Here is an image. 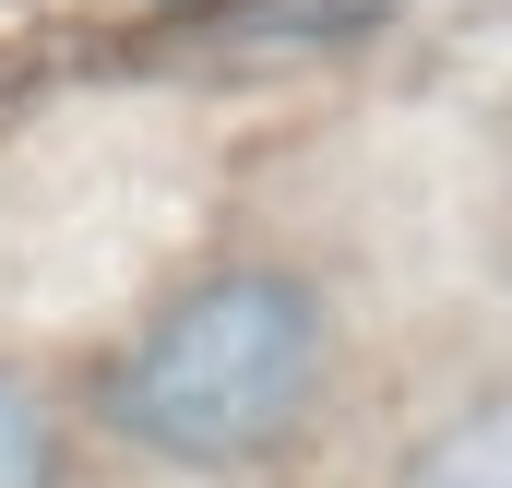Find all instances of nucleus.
Listing matches in <instances>:
<instances>
[{
    "label": "nucleus",
    "mask_w": 512,
    "mask_h": 488,
    "mask_svg": "<svg viewBox=\"0 0 512 488\" xmlns=\"http://www.w3.org/2000/svg\"><path fill=\"white\" fill-rule=\"evenodd\" d=\"M310 405H322V298L274 262H227L179 286L108 369V429L191 477L286 453Z\"/></svg>",
    "instance_id": "f257e3e1"
},
{
    "label": "nucleus",
    "mask_w": 512,
    "mask_h": 488,
    "mask_svg": "<svg viewBox=\"0 0 512 488\" xmlns=\"http://www.w3.org/2000/svg\"><path fill=\"white\" fill-rule=\"evenodd\" d=\"M405 488H512V393L465 405V417L405 465Z\"/></svg>",
    "instance_id": "f03ea898"
},
{
    "label": "nucleus",
    "mask_w": 512,
    "mask_h": 488,
    "mask_svg": "<svg viewBox=\"0 0 512 488\" xmlns=\"http://www.w3.org/2000/svg\"><path fill=\"white\" fill-rule=\"evenodd\" d=\"M0 488H60V417L0 369Z\"/></svg>",
    "instance_id": "7ed1b4c3"
}]
</instances>
